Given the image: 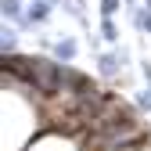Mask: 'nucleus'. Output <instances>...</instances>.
<instances>
[{
	"label": "nucleus",
	"mask_w": 151,
	"mask_h": 151,
	"mask_svg": "<svg viewBox=\"0 0 151 151\" xmlns=\"http://www.w3.org/2000/svg\"><path fill=\"white\" fill-rule=\"evenodd\" d=\"M25 151H83V144H79V137L65 133V129H40Z\"/></svg>",
	"instance_id": "nucleus-1"
},
{
	"label": "nucleus",
	"mask_w": 151,
	"mask_h": 151,
	"mask_svg": "<svg viewBox=\"0 0 151 151\" xmlns=\"http://www.w3.org/2000/svg\"><path fill=\"white\" fill-rule=\"evenodd\" d=\"M129 61V50L126 47H115V50H97V72L104 79H119V68H126Z\"/></svg>",
	"instance_id": "nucleus-2"
},
{
	"label": "nucleus",
	"mask_w": 151,
	"mask_h": 151,
	"mask_svg": "<svg viewBox=\"0 0 151 151\" xmlns=\"http://www.w3.org/2000/svg\"><path fill=\"white\" fill-rule=\"evenodd\" d=\"M54 7L50 0H25V25L22 29H43L50 18H54Z\"/></svg>",
	"instance_id": "nucleus-3"
},
{
	"label": "nucleus",
	"mask_w": 151,
	"mask_h": 151,
	"mask_svg": "<svg viewBox=\"0 0 151 151\" xmlns=\"http://www.w3.org/2000/svg\"><path fill=\"white\" fill-rule=\"evenodd\" d=\"M50 54H54L58 61H76V54H79V43H76L72 36H54Z\"/></svg>",
	"instance_id": "nucleus-4"
},
{
	"label": "nucleus",
	"mask_w": 151,
	"mask_h": 151,
	"mask_svg": "<svg viewBox=\"0 0 151 151\" xmlns=\"http://www.w3.org/2000/svg\"><path fill=\"white\" fill-rule=\"evenodd\" d=\"M0 14H4V22H14L22 29L25 25V0H0Z\"/></svg>",
	"instance_id": "nucleus-5"
},
{
	"label": "nucleus",
	"mask_w": 151,
	"mask_h": 151,
	"mask_svg": "<svg viewBox=\"0 0 151 151\" xmlns=\"http://www.w3.org/2000/svg\"><path fill=\"white\" fill-rule=\"evenodd\" d=\"M22 29H18L14 22H4V29H0V54H18V36Z\"/></svg>",
	"instance_id": "nucleus-6"
},
{
	"label": "nucleus",
	"mask_w": 151,
	"mask_h": 151,
	"mask_svg": "<svg viewBox=\"0 0 151 151\" xmlns=\"http://www.w3.org/2000/svg\"><path fill=\"white\" fill-rule=\"evenodd\" d=\"M129 14H133V25H137L144 36H151V7H144V4H140L137 11H129Z\"/></svg>",
	"instance_id": "nucleus-7"
},
{
	"label": "nucleus",
	"mask_w": 151,
	"mask_h": 151,
	"mask_svg": "<svg viewBox=\"0 0 151 151\" xmlns=\"http://www.w3.org/2000/svg\"><path fill=\"white\" fill-rule=\"evenodd\" d=\"M101 36L108 43H119V25H115V18H101Z\"/></svg>",
	"instance_id": "nucleus-8"
},
{
	"label": "nucleus",
	"mask_w": 151,
	"mask_h": 151,
	"mask_svg": "<svg viewBox=\"0 0 151 151\" xmlns=\"http://www.w3.org/2000/svg\"><path fill=\"white\" fill-rule=\"evenodd\" d=\"M126 7V0H101V18H115Z\"/></svg>",
	"instance_id": "nucleus-9"
},
{
	"label": "nucleus",
	"mask_w": 151,
	"mask_h": 151,
	"mask_svg": "<svg viewBox=\"0 0 151 151\" xmlns=\"http://www.w3.org/2000/svg\"><path fill=\"white\" fill-rule=\"evenodd\" d=\"M137 108H144V111L151 108V86H144V90L137 93Z\"/></svg>",
	"instance_id": "nucleus-10"
},
{
	"label": "nucleus",
	"mask_w": 151,
	"mask_h": 151,
	"mask_svg": "<svg viewBox=\"0 0 151 151\" xmlns=\"http://www.w3.org/2000/svg\"><path fill=\"white\" fill-rule=\"evenodd\" d=\"M140 76H144V83L151 86V58H140Z\"/></svg>",
	"instance_id": "nucleus-11"
},
{
	"label": "nucleus",
	"mask_w": 151,
	"mask_h": 151,
	"mask_svg": "<svg viewBox=\"0 0 151 151\" xmlns=\"http://www.w3.org/2000/svg\"><path fill=\"white\" fill-rule=\"evenodd\" d=\"M144 7H151V0H144Z\"/></svg>",
	"instance_id": "nucleus-12"
}]
</instances>
